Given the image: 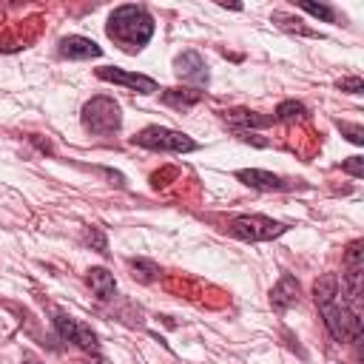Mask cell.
Returning <instances> with one entry per match:
<instances>
[{
  "instance_id": "cell-1",
  "label": "cell",
  "mask_w": 364,
  "mask_h": 364,
  "mask_svg": "<svg viewBox=\"0 0 364 364\" xmlns=\"http://www.w3.org/2000/svg\"><path fill=\"white\" fill-rule=\"evenodd\" d=\"M105 31L125 51H139L154 37V17L142 6H119L111 11Z\"/></svg>"
},
{
  "instance_id": "cell-2",
  "label": "cell",
  "mask_w": 364,
  "mask_h": 364,
  "mask_svg": "<svg viewBox=\"0 0 364 364\" xmlns=\"http://www.w3.org/2000/svg\"><path fill=\"white\" fill-rule=\"evenodd\" d=\"M316 304L321 310L324 327L330 330V336L336 341H358V336H361L358 310H353L341 296H333V299H324V301H316Z\"/></svg>"
},
{
  "instance_id": "cell-3",
  "label": "cell",
  "mask_w": 364,
  "mask_h": 364,
  "mask_svg": "<svg viewBox=\"0 0 364 364\" xmlns=\"http://www.w3.org/2000/svg\"><path fill=\"white\" fill-rule=\"evenodd\" d=\"M82 125H85V131H91V134H97V136H105V134L119 131V125H122L119 105H117L111 97H105V94L91 97V100L82 105Z\"/></svg>"
},
{
  "instance_id": "cell-4",
  "label": "cell",
  "mask_w": 364,
  "mask_h": 364,
  "mask_svg": "<svg viewBox=\"0 0 364 364\" xmlns=\"http://www.w3.org/2000/svg\"><path fill=\"white\" fill-rule=\"evenodd\" d=\"M134 145H142V148H151V151H168V154H191V151L199 148L188 134L171 131V128H162V125H148L139 134H134Z\"/></svg>"
},
{
  "instance_id": "cell-5",
  "label": "cell",
  "mask_w": 364,
  "mask_h": 364,
  "mask_svg": "<svg viewBox=\"0 0 364 364\" xmlns=\"http://www.w3.org/2000/svg\"><path fill=\"white\" fill-rule=\"evenodd\" d=\"M228 230L236 239H242V242H267V239L282 236L287 230V225L273 222L267 216H256V213L250 216V213H245V216H233L230 225H228Z\"/></svg>"
},
{
  "instance_id": "cell-6",
  "label": "cell",
  "mask_w": 364,
  "mask_h": 364,
  "mask_svg": "<svg viewBox=\"0 0 364 364\" xmlns=\"http://www.w3.org/2000/svg\"><path fill=\"white\" fill-rule=\"evenodd\" d=\"M54 327H57L60 338L74 341L77 347L97 353L100 341H97V333H94L88 324H82V321H77V318H71V316H65V313H57V316H54Z\"/></svg>"
},
{
  "instance_id": "cell-7",
  "label": "cell",
  "mask_w": 364,
  "mask_h": 364,
  "mask_svg": "<svg viewBox=\"0 0 364 364\" xmlns=\"http://www.w3.org/2000/svg\"><path fill=\"white\" fill-rule=\"evenodd\" d=\"M97 77L105 80V82L128 85V88H134V91H139V94H154V91H159L156 80H151V77H145V74H131V71H122V68H114V65L97 68Z\"/></svg>"
},
{
  "instance_id": "cell-8",
  "label": "cell",
  "mask_w": 364,
  "mask_h": 364,
  "mask_svg": "<svg viewBox=\"0 0 364 364\" xmlns=\"http://www.w3.org/2000/svg\"><path fill=\"white\" fill-rule=\"evenodd\" d=\"M173 71H176L179 80L193 82L196 91H199L202 85H208V65H205V60H202L196 51H182V54L173 60Z\"/></svg>"
},
{
  "instance_id": "cell-9",
  "label": "cell",
  "mask_w": 364,
  "mask_h": 364,
  "mask_svg": "<svg viewBox=\"0 0 364 364\" xmlns=\"http://www.w3.org/2000/svg\"><path fill=\"white\" fill-rule=\"evenodd\" d=\"M236 179L256 188V191H287L293 188V182L276 176V173H267V171H259V168H245V171H236Z\"/></svg>"
},
{
  "instance_id": "cell-10",
  "label": "cell",
  "mask_w": 364,
  "mask_h": 364,
  "mask_svg": "<svg viewBox=\"0 0 364 364\" xmlns=\"http://www.w3.org/2000/svg\"><path fill=\"white\" fill-rule=\"evenodd\" d=\"M60 54L68 57V60H91V57H100L102 48L88 40V37H80V34H68L60 40Z\"/></svg>"
},
{
  "instance_id": "cell-11",
  "label": "cell",
  "mask_w": 364,
  "mask_h": 364,
  "mask_svg": "<svg viewBox=\"0 0 364 364\" xmlns=\"http://www.w3.org/2000/svg\"><path fill=\"white\" fill-rule=\"evenodd\" d=\"M296 301H299V282H296V276L284 273V276L276 282V287L270 290V304H273V310L284 313V310L293 307Z\"/></svg>"
},
{
  "instance_id": "cell-12",
  "label": "cell",
  "mask_w": 364,
  "mask_h": 364,
  "mask_svg": "<svg viewBox=\"0 0 364 364\" xmlns=\"http://www.w3.org/2000/svg\"><path fill=\"white\" fill-rule=\"evenodd\" d=\"M225 119L239 128V134H250V128H267L273 122V117H262L256 111H247V108H233V111H225Z\"/></svg>"
},
{
  "instance_id": "cell-13",
  "label": "cell",
  "mask_w": 364,
  "mask_h": 364,
  "mask_svg": "<svg viewBox=\"0 0 364 364\" xmlns=\"http://www.w3.org/2000/svg\"><path fill=\"white\" fill-rule=\"evenodd\" d=\"M199 100H202V91H196V88H168L162 94V102L171 105V108H176V111H188Z\"/></svg>"
},
{
  "instance_id": "cell-14",
  "label": "cell",
  "mask_w": 364,
  "mask_h": 364,
  "mask_svg": "<svg viewBox=\"0 0 364 364\" xmlns=\"http://www.w3.org/2000/svg\"><path fill=\"white\" fill-rule=\"evenodd\" d=\"M88 284H91V290H94L100 299H111L114 290H117V279H114V273H108L105 267H91V270H88Z\"/></svg>"
},
{
  "instance_id": "cell-15",
  "label": "cell",
  "mask_w": 364,
  "mask_h": 364,
  "mask_svg": "<svg viewBox=\"0 0 364 364\" xmlns=\"http://www.w3.org/2000/svg\"><path fill=\"white\" fill-rule=\"evenodd\" d=\"M307 114V108L301 105V102H296V100H284V102H279V108H276V119L279 122H293V119H301Z\"/></svg>"
},
{
  "instance_id": "cell-16",
  "label": "cell",
  "mask_w": 364,
  "mask_h": 364,
  "mask_svg": "<svg viewBox=\"0 0 364 364\" xmlns=\"http://www.w3.org/2000/svg\"><path fill=\"white\" fill-rule=\"evenodd\" d=\"M128 264H131V270H134V276L139 282H154L159 276V267L154 262H148V259H128Z\"/></svg>"
},
{
  "instance_id": "cell-17",
  "label": "cell",
  "mask_w": 364,
  "mask_h": 364,
  "mask_svg": "<svg viewBox=\"0 0 364 364\" xmlns=\"http://www.w3.org/2000/svg\"><path fill=\"white\" fill-rule=\"evenodd\" d=\"M299 9L307 11V14H313V17H318V20H324V23H333L336 20L333 6H324V3H299Z\"/></svg>"
},
{
  "instance_id": "cell-18",
  "label": "cell",
  "mask_w": 364,
  "mask_h": 364,
  "mask_svg": "<svg viewBox=\"0 0 364 364\" xmlns=\"http://www.w3.org/2000/svg\"><path fill=\"white\" fill-rule=\"evenodd\" d=\"M273 20H276L282 28H287V31H299V34H304V37H318L316 31L304 28V26H301V20H293V17H287V14H273Z\"/></svg>"
},
{
  "instance_id": "cell-19",
  "label": "cell",
  "mask_w": 364,
  "mask_h": 364,
  "mask_svg": "<svg viewBox=\"0 0 364 364\" xmlns=\"http://www.w3.org/2000/svg\"><path fill=\"white\" fill-rule=\"evenodd\" d=\"M338 128H341V134H347V139H350V142H355V145H364V128H361V125L338 122Z\"/></svg>"
},
{
  "instance_id": "cell-20",
  "label": "cell",
  "mask_w": 364,
  "mask_h": 364,
  "mask_svg": "<svg viewBox=\"0 0 364 364\" xmlns=\"http://www.w3.org/2000/svg\"><path fill=\"white\" fill-rule=\"evenodd\" d=\"M85 242H88V245H94L100 253H108V242H105V236H102V230H100V228H91V230L85 233Z\"/></svg>"
},
{
  "instance_id": "cell-21",
  "label": "cell",
  "mask_w": 364,
  "mask_h": 364,
  "mask_svg": "<svg viewBox=\"0 0 364 364\" xmlns=\"http://www.w3.org/2000/svg\"><path fill=\"white\" fill-rule=\"evenodd\" d=\"M341 171H347L350 176L361 179V176H364V159H361V156H350V159L341 165Z\"/></svg>"
},
{
  "instance_id": "cell-22",
  "label": "cell",
  "mask_w": 364,
  "mask_h": 364,
  "mask_svg": "<svg viewBox=\"0 0 364 364\" xmlns=\"http://www.w3.org/2000/svg\"><path fill=\"white\" fill-rule=\"evenodd\" d=\"M361 247H364V242H353V245L347 247V264H350V267H361V262H364V259H361V256H364Z\"/></svg>"
},
{
  "instance_id": "cell-23",
  "label": "cell",
  "mask_w": 364,
  "mask_h": 364,
  "mask_svg": "<svg viewBox=\"0 0 364 364\" xmlns=\"http://www.w3.org/2000/svg\"><path fill=\"white\" fill-rule=\"evenodd\" d=\"M338 88L341 91H350V94H361L364 91V82H361V77H344V80H338Z\"/></svg>"
},
{
  "instance_id": "cell-24",
  "label": "cell",
  "mask_w": 364,
  "mask_h": 364,
  "mask_svg": "<svg viewBox=\"0 0 364 364\" xmlns=\"http://www.w3.org/2000/svg\"><path fill=\"white\" fill-rule=\"evenodd\" d=\"M23 364H40V361H37V358H31V355H26V358H23Z\"/></svg>"
},
{
  "instance_id": "cell-25",
  "label": "cell",
  "mask_w": 364,
  "mask_h": 364,
  "mask_svg": "<svg viewBox=\"0 0 364 364\" xmlns=\"http://www.w3.org/2000/svg\"><path fill=\"white\" fill-rule=\"evenodd\" d=\"M88 364H91V361H88ZM94 364H105V361H102V358H94Z\"/></svg>"
}]
</instances>
